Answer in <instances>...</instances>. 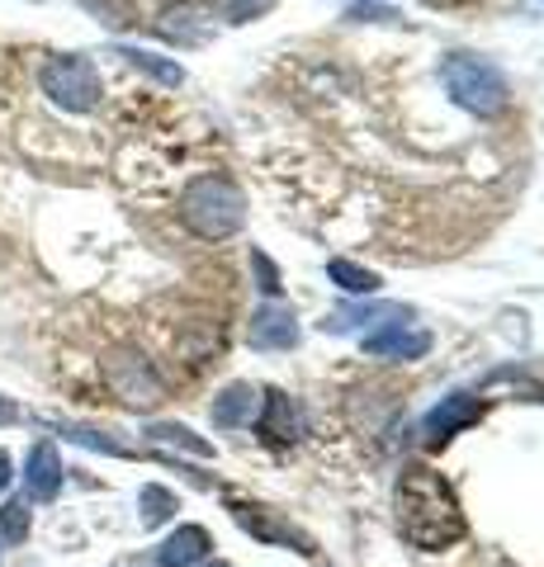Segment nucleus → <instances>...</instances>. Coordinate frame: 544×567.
I'll return each instance as SVG.
<instances>
[{"label":"nucleus","instance_id":"412c9836","mask_svg":"<svg viewBox=\"0 0 544 567\" xmlns=\"http://www.w3.org/2000/svg\"><path fill=\"white\" fill-rule=\"evenodd\" d=\"M10 477H14V464H10V454H6V450H0V492H6V487H10Z\"/></svg>","mask_w":544,"mask_h":567},{"label":"nucleus","instance_id":"9b49d317","mask_svg":"<svg viewBox=\"0 0 544 567\" xmlns=\"http://www.w3.org/2000/svg\"><path fill=\"white\" fill-rule=\"evenodd\" d=\"M260 435L270 440H298L304 435V406L285 393H266V416H260Z\"/></svg>","mask_w":544,"mask_h":567},{"label":"nucleus","instance_id":"20e7f679","mask_svg":"<svg viewBox=\"0 0 544 567\" xmlns=\"http://www.w3.org/2000/svg\"><path fill=\"white\" fill-rule=\"evenodd\" d=\"M39 85L66 114H91L100 104V71L91 58H81V52H58V58H48L39 71Z\"/></svg>","mask_w":544,"mask_h":567},{"label":"nucleus","instance_id":"f3484780","mask_svg":"<svg viewBox=\"0 0 544 567\" xmlns=\"http://www.w3.org/2000/svg\"><path fill=\"white\" fill-rule=\"evenodd\" d=\"M152 440H162V445H181V450H189V454H199V458H208V454H214V450H208L204 445V440L199 435H189L185 431V425H152V431H147Z\"/></svg>","mask_w":544,"mask_h":567},{"label":"nucleus","instance_id":"ddd939ff","mask_svg":"<svg viewBox=\"0 0 544 567\" xmlns=\"http://www.w3.org/2000/svg\"><path fill=\"white\" fill-rule=\"evenodd\" d=\"M119 58H124L129 66H137V71H147V76H156L162 85H181V81H185L181 62H166V58H156V52H143V48H119Z\"/></svg>","mask_w":544,"mask_h":567},{"label":"nucleus","instance_id":"39448f33","mask_svg":"<svg viewBox=\"0 0 544 567\" xmlns=\"http://www.w3.org/2000/svg\"><path fill=\"white\" fill-rule=\"evenodd\" d=\"M104 383H110V393L129 406H156L162 402V379H156L152 360H143L137 350H110L104 354Z\"/></svg>","mask_w":544,"mask_h":567},{"label":"nucleus","instance_id":"f257e3e1","mask_svg":"<svg viewBox=\"0 0 544 567\" xmlns=\"http://www.w3.org/2000/svg\"><path fill=\"white\" fill-rule=\"evenodd\" d=\"M398 529H402V539L427 548V554L464 539V511H460V502H454L450 483L435 468L412 464L408 473H402V483H398Z\"/></svg>","mask_w":544,"mask_h":567},{"label":"nucleus","instance_id":"0eeeda50","mask_svg":"<svg viewBox=\"0 0 544 567\" xmlns=\"http://www.w3.org/2000/svg\"><path fill=\"white\" fill-rule=\"evenodd\" d=\"M24 487L33 502H52V496L62 492V454L52 440H39V445L29 450L24 458Z\"/></svg>","mask_w":544,"mask_h":567},{"label":"nucleus","instance_id":"a211bd4d","mask_svg":"<svg viewBox=\"0 0 544 567\" xmlns=\"http://www.w3.org/2000/svg\"><path fill=\"white\" fill-rule=\"evenodd\" d=\"M252 270H256V279H260V293L275 298V293H279V270L270 265L266 251H252Z\"/></svg>","mask_w":544,"mask_h":567},{"label":"nucleus","instance_id":"6e6552de","mask_svg":"<svg viewBox=\"0 0 544 567\" xmlns=\"http://www.w3.org/2000/svg\"><path fill=\"white\" fill-rule=\"evenodd\" d=\"M252 346L256 350H289V346H298V317L289 308L266 303L252 317Z\"/></svg>","mask_w":544,"mask_h":567},{"label":"nucleus","instance_id":"4be33fe9","mask_svg":"<svg viewBox=\"0 0 544 567\" xmlns=\"http://www.w3.org/2000/svg\"><path fill=\"white\" fill-rule=\"evenodd\" d=\"M204 567H227V563H204Z\"/></svg>","mask_w":544,"mask_h":567},{"label":"nucleus","instance_id":"aec40b11","mask_svg":"<svg viewBox=\"0 0 544 567\" xmlns=\"http://www.w3.org/2000/svg\"><path fill=\"white\" fill-rule=\"evenodd\" d=\"M20 421V406H14L10 398H0V425H14Z\"/></svg>","mask_w":544,"mask_h":567},{"label":"nucleus","instance_id":"f03ea898","mask_svg":"<svg viewBox=\"0 0 544 567\" xmlns=\"http://www.w3.org/2000/svg\"><path fill=\"white\" fill-rule=\"evenodd\" d=\"M181 218L195 237L223 241L247 223V199H242V189L227 181V175H199V181H189L181 194Z\"/></svg>","mask_w":544,"mask_h":567},{"label":"nucleus","instance_id":"2eb2a0df","mask_svg":"<svg viewBox=\"0 0 544 567\" xmlns=\"http://www.w3.org/2000/svg\"><path fill=\"white\" fill-rule=\"evenodd\" d=\"M137 506H143V525H162V520H171V516H175V496H171L166 487H156V483H147V487H143V496H137Z\"/></svg>","mask_w":544,"mask_h":567},{"label":"nucleus","instance_id":"f8f14e48","mask_svg":"<svg viewBox=\"0 0 544 567\" xmlns=\"http://www.w3.org/2000/svg\"><path fill=\"white\" fill-rule=\"evenodd\" d=\"M208 548H214V544H208V529L204 525H181L162 544V554H156V558H162V567H189V563H199Z\"/></svg>","mask_w":544,"mask_h":567},{"label":"nucleus","instance_id":"4468645a","mask_svg":"<svg viewBox=\"0 0 544 567\" xmlns=\"http://www.w3.org/2000/svg\"><path fill=\"white\" fill-rule=\"evenodd\" d=\"M327 275H331V284H341L346 293H374L379 289V275L374 270H360V265H350V260H331Z\"/></svg>","mask_w":544,"mask_h":567},{"label":"nucleus","instance_id":"6ab92c4d","mask_svg":"<svg viewBox=\"0 0 544 567\" xmlns=\"http://www.w3.org/2000/svg\"><path fill=\"white\" fill-rule=\"evenodd\" d=\"M346 20H356V24H389V20H398V14L389 6H350Z\"/></svg>","mask_w":544,"mask_h":567},{"label":"nucleus","instance_id":"dca6fc26","mask_svg":"<svg viewBox=\"0 0 544 567\" xmlns=\"http://www.w3.org/2000/svg\"><path fill=\"white\" fill-rule=\"evenodd\" d=\"M0 539L6 544H24L29 539V506L20 502V496L0 506Z\"/></svg>","mask_w":544,"mask_h":567},{"label":"nucleus","instance_id":"7ed1b4c3","mask_svg":"<svg viewBox=\"0 0 544 567\" xmlns=\"http://www.w3.org/2000/svg\"><path fill=\"white\" fill-rule=\"evenodd\" d=\"M441 81L454 104H464L469 114H502L506 100H512V85H506L502 71L487 58H473V52H450L441 62Z\"/></svg>","mask_w":544,"mask_h":567},{"label":"nucleus","instance_id":"9d476101","mask_svg":"<svg viewBox=\"0 0 544 567\" xmlns=\"http://www.w3.org/2000/svg\"><path fill=\"white\" fill-rule=\"evenodd\" d=\"M256 402H260V393H256L252 383H233V388H223V393L214 398V425H223V431L252 425Z\"/></svg>","mask_w":544,"mask_h":567},{"label":"nucleus","instance_id":"1a4fd4ad","mask_svg":"<svg viewBox=\"0 0 544 567\" xmlns=\"http://www.w3.org/2000/svg\"><path fill=\"white\" fill-rule=\"evenodd\" d=\"M479 398H469V393H450V398H441V406H435V412L427 416V440H435V445H441V440H450L454 431H464V425H473L479 421Z\"/></svg>","mask_w":544,"mask_h":567},{"label":"nucleus","instance_id":"423d86ee","mask_svg":"<svg viewBox=\"0 0 544 567\" xmlns=\"http://www.w3.org/2000/svg\"><path fill=\"white\" fill-rule=\"evenodd\" d=\"M427 350H431V331H417L402 322H389L383 331L365 336V354H374V360H421Z\"/></svg>","mask_w":544,"mask_h":567}]
</instances>
